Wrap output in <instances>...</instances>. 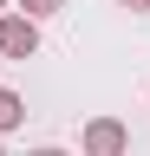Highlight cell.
<instances>
[{
  "instance_id": "cell-5",
  "label": "cell",
  "mask_w": 150,
  "mask_h": 156,
  "mask_svg": "<svg viewBox=\"0 0 150 156\" xmlns=\"http://www.w3.org/2000/svg\"><path fill=\"white\" fill-rule=\"evenodd\" d=\"M118 7H130V13H150V0H118Z\"/></svg>"
},
{
  "instance_id": "cell-6",
  "label": "cell",
  "mask_w": 150,
  "mask_h": 156,
  "mask_svg": "<svg viewBox=\"0 0 150 156\" xmlns=\"http://www.w3.org/2000/svg\"><path fill=\"white\" fill-rule=\"evenodd\" d=\"M26 156H65V150H52V143H46V150H26Z\"/></svg>"
},
{
  "instance_id": "cell-1",
  "label": "cell",
  "mask_w": 150,
  "mask_h": 156,
  "mask_svg": "<svg viewBox=\"0 0 150 156\" xmlns=\"http://www.w3.org/2000/svg\"><path fill=\"white\" fill-rule=\"evenodd\" d=\"M79 150H85V156H124V150H130V130L118 124V117H91L85 136H79Z\"/></svg>"
},
{
  "instance_id": "cell-8",
  "label": "cell",
  "mask_w": 150,
  "mask_h": 156,
  "mask_svg": "<svg viewBox=\"0 0 150 156\" xmlns=\"http://www.w3.org/2000/svg\"><path fill=\"white\" fill-rule=\"evenodd\" d=\"M0 156H7V150H0Z\"/></svg>"
},
{
  "instance_id": "cell-2",
  "label": "cell",
  "mask_w": 150,
  "mask_h": 156,
  "mask_svg": "<svg viewBox=\"0 0 150 156\" xmlns=\"http://www.w3.org/2000/svg\"><path fill=\"white\" fill-rule=\"evenodd\" d=\"M39 52V26L26 13H0V58H33Z\"/></svg>"
},
{
  "instance_id": "cell-4",
  "label": "cell",
  "mask_w": 150,
  "mask_h": 156,
  "mask_svg": "<svg viewBox=\"0 0 150 156\" xmlns=\"http://www.w3.org/2000/svg\"><path fill=\"white\" fill-rule=\"evenodd\" d=\"M59 7H65V0H20V7H13V13H26L33 26H39V20H46V13H59Z\"/></svg>"
},
{
  "instance_id": "cell-3",
  "label": "cell",
  "mask_w": 150,
  "mask_h": 156,
  "mask_svg": "<svg viewBox=\"0 0 150 156\" xmlns=\"http://www.w3.org/2000/svg\"><path fill=\"white\" fill-rule=\"evenodd\" d=\"M20 124H26V98L0 85V136H7V130H20Z\"/></svg>"
},
{
  "instance_id": "cell-7",
  "label": "cell",
  "mask_w": 150,
  "mask_h": 156,
  "mask_svg": "<svg viewBox=\"0 0 150 156\" xmlns=\"http://www.w3.org/2000/svg\"><path fill=\"white\" fill-rule=\"evenodd\" d=\"M0 13H7V0H0Z\"/></svg>"
}]
</instances>
